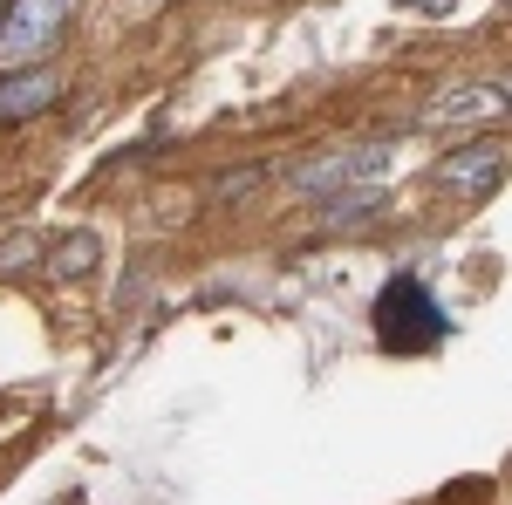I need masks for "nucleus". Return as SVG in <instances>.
I'll list each match as a JSON object with an SVG mask.
<instances>
[{
  "label": "nucleus",
  "mask_w": 512,
  "mask_h": 505,
  "mask_svg": "<svg viewBox=\"0 0 512 505\" xmlns=\"http://www.w3.org/2000/svg\"><path fill=\"white\" fill-rule=\"evenodd\" d=\"M369 328H376V342L390 355H424L451 335V314L437 308L424 273H390L383 294H376V308H369Z\"/></svg>",
  "instance_id": "nucleus-1"
},
{
  "label": "nucleus",
  "mask_w": 512,
  "mask_h": 505,
  "mask_svg": "<svg viewBox=\"0 0 512 505\" xmlns=\"http://www.w3.org/2000/svg\"><path fill=\"white\" fill-rule=\"evenodd\" d=\"M55 96H62L55 69H21V76L0 82V123H28V117H41V110H55Z\"/></svg>",
  "instance_id": "nucleus-5"
},
{
  "label": "nucleus",
  "mask_w": 512,
  "mask_h": 505,
  "mask_svg": "<svg viewBox=\"0 0 512 505\" xmlns=\"http://www.w3.org/2000/svg\"><path fill=\"white\" fill-rule=\"evenodd\" d=\"M96 253H103V246H96L89 233H69L62 246H41V267H48V273H89V267H96Z\"/></svg>",
  "instance_id": "nucleus-7"
},
{
  "label": "nucleus",
  "mask_w": 512,
  "mask_h": 505,
  "mask_svg": "<svg viewBox=\"0 0 512 505\" xmlns=\"http://www.w3.org/2000/svg\"><path fill=\"white\" fill-rule=\"evenodd\" d=\"M506 110V82H465V89H444L431 103V123H485Z\"/></svg>",
  "instance_id": "nucleus-6"
},
{
  "label": "nucleus",
  "mask_w": 512,
  "mask_h": 505,
  "mask_svg": "<svg viewBox=\"0 0 512 505\" xmlns=\"http://www.w3.org/2000/svg\"><path fill=\"white\" fill-rule=\"evenodd\" d=\"M396 7H410V14H444L451 0H396Z\"/></svg>",
  "instance_id": "nucleus-8"
},
{
  "label": "nucleus",
  "mask_w": 512,
  "mask_h": 505,
  "mask_svg": "<svg viewBox=\"0 0 512 505\" xmlns=\"http://www.w3.org/2000/svg\"><path fill=\"white\" fill-rule=\"evenodd\" d=\"M62 21H69V0H7V14H0V62L28 69L35 55H48Z\"/></svg>",
  "instance_id": "nucleus-2"
},
{
  "label": "nucleus",
  "mask_w": 512,
  "mask_h": 505,
  "mask_svg": "<svg viewBox=\"0 0 512 505\" xmlns=\"http://www.w3.org/2000/svg\"><path fill=\"white\" fill-rule=\"evenodd\" d=\"M383 171H390V151H355V157H308V164H294V192L308 198H342V192H376L383 185Z\"/></svg>",
  "instance_id": "nucleus-3"
},
{
  "label": "nucleus",
  "mask_w": 512,
  "mask_h": 505,
  "mask_svg": "<svg viewBox=\"0 0 512 505\" xmlns=\"http://www.w3.org/2000/svg\"><path fill=\"white\" fill-rule=\"evenodd\" d=\"M130 7H171V0H130Z\"/></svg>",
  "instance_id": "nucleus-9"
},
{
  "label": "nucleus",
  "mask_w": 512,
  "mask_h": 505,
  "mask_svg": "<svg viewBox=\"0 0 512 505\" xmlns=\"http://www.w3.org/2000/svg\"><path fill=\"white\" fill-rule=\"evenodd\" d=\"M437 185L458 198H492L506 185V144L499 137H478V144H458V151L437 164Z\"/></svg>",
  "instance_id": "nucleus-4"
}]
</instances>
